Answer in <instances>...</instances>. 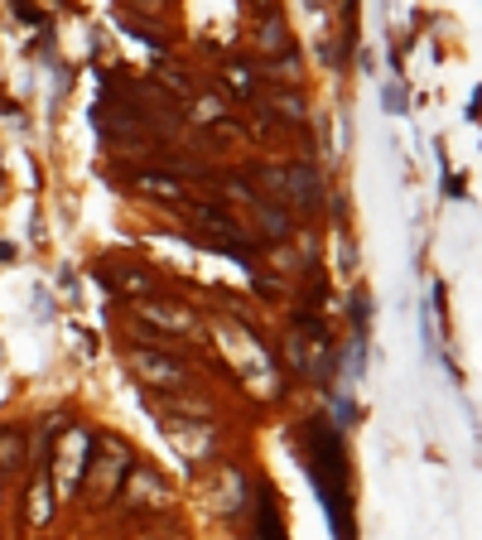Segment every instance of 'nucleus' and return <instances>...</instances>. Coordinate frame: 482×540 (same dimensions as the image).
I'll return each mask as SVG.
<instances>
[{"label":"nucleus","mask_w":482,"mask_h":540,"mask_svg":"<svg viewBox=\"0 0 482 540\" xmlns=\"http://www.w3.org/2000/svg\"><path fill=\"white\" fill-rule=\"evenodd\" d=\"M222 116H227V102L222 97H188V121H198V126H222Z\"/></svg>","instance_id":"nucleus-12"},{"label":"nucleus","mask_w":482,"mask_h":540,"mask_svg":"<svg viewBox=\"0 0 482 540\" xmlns=\"http://www.w3.org/2000/svg\"><path fill=\"white\" fill-rule=\"evenodd\" d=\"M121 275H107V270H97L102 280H107L116 295H135V299H145L150 290H155V275L150 270H140V266H116Z\"/></svg>","instance_id":"nucleus-9"},{"label":"nucleus","mask_w":482,"mask_h":540,"mask_svg":"<svg viewBox=\"0 0 482 540\" xmlns=\"http://www.w3.org/2000/svg\"><path fill=\"white\" fill-rule=\"evenodd\" d=\"M0 193H5V174H0Z\"/></svg>","instance_id":"nucleus-13"},{"label":"nucleus","mask_w":482,"mask_h":540,"mask_svg":"<svg viewBox=\"0 0 482 540\" xmlns=\"http://www.w3.org/2000/svg\"><path fill=\"white\" fill-rule=\"evenodd\" d=\"M126 184H131L140 198H160V203H184V179L179 174H164V169H135L126 174Z\"/></svg>","instance_id":"nucleus-6"},{"label":"nucleus","mask_w":482,"mask_h":540,"mask_svg":"<svg viewBox=\"0 0 482 540\" xmlns=\"http://www.w3.org/2000/svg\"><path fill=\"white\" fill-rule=\"evenodd\" d=\"M54 478H49V468L39 463V473L29 478V487H25V531H44L49 521H54Z\"/></svg>","instance_id":"nucleus-5"},{"label":"nucleus","mask_w":482,"mask_h":540,"mask_svg":"<svg viewBox=\"0 0 482 540\" xmlns=\"http://www.w3.org/2000/svg\"><path fill=\"white\" fill-rule=\"evenodd\" d=\"M251 217L261 222V237H275V242H285V237L295 232V217L285 213V208H275V203H266V198L251 208Z\"/></svg>","instance_id":"nucleus-11"},{"label":"nucleus","mask_w":482,"mask_h":540,"mask_svg":"<svg viewBox=\"0 0 482 540\" xmlns=\"http://www.w3.org/2000/svg\"><path fill=\"white\" fill-rule=\"evenodd\" d=\"M131 367L140 381H155L164 391H179L188 396V386H193V372H188L184 357H174V352H160V348H131Z\"/></svg>","instance_id":"nucleus-4"},{"label":"nucleus","mask_w":482,"mask_h":540,"mask_svg":"<svg viewBox=\"0 0 482 540\" xmlns=\"http://www.w3.org/2000/svg\"><path fill=\"white\" fill-rule=\"evenodd\" d=\"M29 463V434L20 425H5L0 430V487L10 483V478H20Z\"/></svg>","instance_id":"nucleus-7"},{"label":"nucleus","mask_w":482,"mask_h":540,"mask_svg":"<svg viewBox=\"0 0 482 540\" xmlns=\"http://www.w3.org/2000/svg\"><path fill=\"white\" fill-rule=\"evenodd\" d=\"M251 179L266 184L270 203L285 208V213H290V208H295V213H314V208L323 203V184H319V174H314V164L309 160H290V164H275V169L256 164Z\"/></svg>","instance_id":"nucleus-1"},{"label":"nucleus","mask_w":482,"mask_h":540,"mask_svg":"<svg viewBox=\"0 0 482 540\" xmlns=\"http://www.w3.org/2000/svg\"><path fill=\"white\" fill-rule=\"evenodd\" d=\"M49 478H58V502H68V497H78L82 483H87V468H92V434L82 430H63L54 439V449H49Z\"/></svg>","instance_id":"nucleus-2"},{"label":"nucleus","mask_w":482,"mask_h":540,"mask_svg":"<svg viewBox=\"0 0 482 540\" xmlns=\"http://www.w3.org/2000/svg\"><path fill=\"white\" fill-rule=\"evenodd\" d=\"M97 449H102V454L87 468V483H92V502L102 507V502H111V497L121 492V483H126V473H131V449H126L121 439H97Z\"/></svg>","instance_id":"nucleus-3"},{"label":"nucleus","mask_w":482,"mask_h":540,"mask_svg":"<svg viewBox=\"0 0 482 540\" xmlns=\"http://www.w3.org/2000/svg\"><path fill=\"white\" fill-rule=\"evenodd\" d=\"M217 478H222V492H203V497L213 502L217 512H232V516H237L241 512V497H246V492H241V473L232 468V463H217Z\"/></svg>","instance_id":"nucleus-10"},{"label":"nucleus","mask_w":482,"mask_h":540,"mask_svg":"<svg viewBox=\"0 0 482 540\" xmlns=\"http://www.w3.org/2000/svg\"><path fill=\"white\" fill-rule=\"evenodd\" d=\"M222 92H232L237 102H251V97H261V73L246 58H227L222 63Z\"/></svg>","instance_id":"nucleus-8"}]
</instances>
